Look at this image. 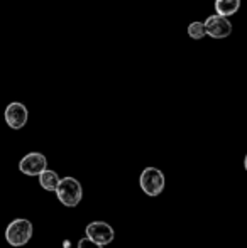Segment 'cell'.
Wrapping results in <instances>:
<instances>
[{"mask_svg": "<svg viewBox=\"0 0 247 248\" xmlns=\"http://www.w3.org/2000/svg\"><path fill=\"white\" fill-rule=\"evenodd\" d=\"M86 236L92 238L93 242L100 243V245H109V243L114 242V228L105 221H93L86 226L85 230Z\"/></svg>", "mask_w": 247, "mask_h": 248, "instance_id": "6", "label": "cell"}, {"mask_svg": "<svg viewBox=\"0 0 247 248\" xmlns=\"http://www.w3.org/2000/svg\"><path fill=\"white\" fill-rule=\"evenodd\" d=\"M60 181H61L60 176H58L54 170L44 169L43 172L39 174V183L46 191H54V193H56L58 186H60Z\"/></svg>", "mask_w": 247, "mask_h": 248, "instance_id": "9", "label": "cell"}, {"mask_svg": "<svg viewBox=\"0 0 247 248\" xmlns=\"http://www.w3.org/2000/svg\"><path fill=\"white\" fill-rule=\"evenodd\" d=\"M241 7V0H215V10L218 16H234Z\"/></svg>", "mask_w": 247, "mask_h": 248, "instance_id": "8", "label": "cell"}, {"mask_svg": "<svg viewBox=\"0 0 247 248\" xmlns=\"http://www.w3.org/2000/svg\"><path fill=\"white\" fill-rule=\"evenodd\" d=\"M205 27H207V34L214 39H224V37L231 36L232 32V24L229 22L227 17L224 16H210L205 20Z\"/></svg>", "mask_w": 247, "mask_h": 248, "instance_id": "7", "label": "cell"}, {"mask_svg": "<svg viewBox=\"0 0 247 248\" xmlns=\"http://www.w3.org/2000/svg\"><path fill=\"white\" fill-rule=\"evenodd\" d=\"M58 199L68 208H75L80 204L83 198V189L82 184L75 179V177H63L60 181V186L56 189Z\"/></svg>", "mask_w": 247, "mask_h": 248, "instance_id": "1", "label": "cell"}, {"mask_svg": "<svg viewBox=\"0 0 247 248\" xmlns=\"http://www.w3.org/2000/svg\"><path fill=\"white\" fill-rule=\"evenodd\" d=\"M5 238L9 245L12 247H24L33 238V223L29 219H14L5 230Z\"/></svg>", "mask_w": 247, "mask_h": 248, "instance_id": "2", "label": "cell"}, {"mask_svg": "<svg viewBox=\"0 0 247 248\" xmlns=\"http://www.w3.org/2000/svg\"><path fill=\"white\" fill-rule=\"evenodd\" d=\"M244 167H246V170H247V155H246V159H244Z\"/></svg>", "mask_w": 247, "mask_h": 248, "instance_id": "12", "label": "cell"}, {"mask_svg": "<svg viewBox=\"0 0 247 248\" xmlns=\"http://www.w3.org/2000/svg\"><path fill=\"white\" fill-rule=\"evenodd\" d=\"M3 117H5V124L10 128L20 130L22 127H26L27 118H29V111H27L26 105L19 103V101H12V103L7 105Z\"/></svg>", "mask_w": 247, "mask_h": 248, "instance_id": "4", "label": "cell"}, {"mask_svg": "<svg viewBox=\"0 0 247 248\" xmlns=\"http://www.w3.org/2000/svg\"><path fill=\"white\" fill-rule=\"evenodd\" d=\"M78 248H103V245H100V243H97V242H93L92 238H82L78 242Z\"/></svg>", "mask_w": 247, "mask_h": 248, "instance_id": "11", "label": "cell"}, {"mask_svg": "<svg viewBox=\"0 0 247 248\" xmlns=\"http://www.w3.org/2000/svg\"><path fill=\"white\" fill-rule=\"evenodd\" d=\"M141 187L148 196H159L165 189V174L156 167H146L141 174Z\"/></svg>", "mask_w": 247, "mask_h": 248, "instance_id": "3", "label": "cell"}, {"mask_svg": "<svg viewBox=\"0 0 247 248\" xmlns=\"http://www.w3.org/2000/svg\"><path fill=\"white\" fill-rule=\"evenodd\" d=\"M188 36L191 39H201V37L207 36V27H205V22H191L188 26Z\"/></svg>", "mask_w": 247, "mask_h": 248, "instance_id": "10", "label": "cell"}, {"mask_svg": "<svg viewBox=\"0 0 247 248\" xmlns=\"http://www.w3.org/2000/svg\"><path fill=\"white\" fill-rule=\"evenodd\" d=\"M48 167V160L43 154L31 152L24 155L19 162V170L26 176H39L44 169Z\"/></svg>", "mask_w": 247, "mask_h": 248, "instance_id": "5", "label": "cell"}]
</instances>
